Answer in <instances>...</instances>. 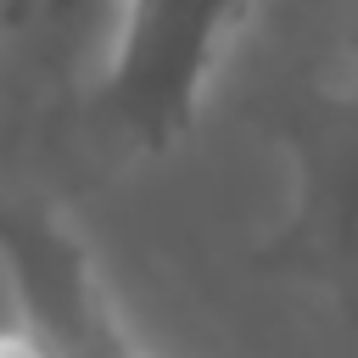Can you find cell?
Instances as JSON below:
<instances>
[{
	"label": "cell",
	"mask_w": 358,
	"mask_h": 358,
	"mask_svg": "<svg viewBox=\"0 0 358 358\" xmlns=\"http://www.w3.org/2000/svg\"><path fill=\"white\" fill-rule=\"evenodd\" d=\"M285 207L263 263L324 291L358 324V84L302 90L274 112Z\"/></svg>",
	"instance_id": "obj_1"
},
{
	"label": "cell",
	"mask_w": 358,
	"mask_h": 358,
	"mask_svg": "<svg viewBox=\"0 0 358 358\" xmlns=\"http://www.w3.org/2000/svg\"><path fill=\"white\" fill-rule=\"evenodd\" d=\"M257 0H112L95 112L134 151L190 134L207 84Z\"/></svg>",
	"instance_id": "obj_2"
},
{
	"label": "cell",
	"mask_w": 358,
	"mask_h": 358,
	"mask_svg": "<svg viewBox=\"0 0 358 358\" xmlns=\"http://www.w3.org/2000/svg\"><path fill=\"white\" fill-rule=\"evenodd\" d=\"M0 268L17 291V313L39 324L62 358H145L123 336L95 257L62 213L0 196Z\"/></svg>",
	"instance_id": "obj_3"
},
{
	"label": "cell",
	"mask_w": 358,
	"mask_h": 358,
	"mask_svg": "<svg viewBox=\"0 0 358 358\" xmlns=\"http://www.w3.org/2000/svg\"><path fill=\"white\" fill-rule=\"evenodd\" d=\"M0 358H62V352L50 347V336H45L39 324H28V319L17 313V319L0 324Z\"/></svg>",
	"instance_id": "obj_4"
},
{
	"label": "cell",
	"mask_w": 358,
	"mask_h": 358,
	"mask_svg": "<svg viewBox=\"0 0 358 358\" xmlns=\"http://www.w3.org/2000/svg\"><path fill=\"white\" fill-rule=\"evenodd\" d=\"M45 0H0V34H11V28H22L34 11H39Z\"/></svg>",
	"instance_id": "obj_5"
}]
</instances>
